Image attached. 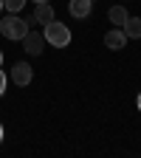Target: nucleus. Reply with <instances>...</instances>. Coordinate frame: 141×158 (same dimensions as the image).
I'll return each instance as SVG.
<instances>
[{
    "instance_id": "8",
    "label": "nucleus",
    "mask_w": 141,
    "mask_h": 158,
    "mask_svg": "<svg viewBox=\"0 0 141 158\" xmlns=\"http://www.w3.org/2000/svg\"><path fill=\"white\" fill-rule=\"evenodd\" d=\"M90 9H93L90 0H71V3H68V11H71L73 17H88Z\"/></svg>"
},
{
    "instance_id": "11",
    "label": "nucleus",
    "mask_w": 141,
    "mask_h": 158,
    "mask_svg": "<svg viewBox=\"0 0 141 158\" xmlns=\"http://www.w3.org/2000/svg\"><path fill=\"white\" fill-rule=\"evenodd\" d=\"M3 93H6V73L0 71V96H3Z\"/></svg>"
},
{
    "instance_id": "5",
    "label": "nucleus",
    "mask_w": 141,
    "mask_h": 158,
    "mask_svg": "<svg viewBox=\"0 0 141 158\" xmlns=\"http://www.w3.org/2000/svg\"><path fill=\"white\" fill-rule=\"evenodd\" d=\"M124 43H127V34H124L122 28H113V31H107V34H105V45H107L110 51L124 48Z\"/></svg>"
},
{
    "instance_id": "10",
    "label": "nucleus",
    "mask_w": 141,
    "mask_h": 158,
    "mask_svg": "<svg viewBox=\"0 0 141 158\" xmlns=\"http://www.w3.org/2000/svg\"><path fill=\"white\" fill-rule=\"evenodd\" d=\"M26 3H28V0H3V9H9L11 14H17V11L23 9Z\"/></svg>"
},
{
    "instance_id": "6",
    "label": "nucleus",
    "mask_w": 141,
    "mask_h": 158,
    "mask_svg": "<svg viewBox=\"0 0 141 158\" xmlns=\"http://www.w3.org/2000/svg\"><path fill=\"white\" fill-rule=\"evenodd\" d=\"M122 31L127 34V40H141V17H127Z\"/></svg>"
},
{
    "instance_id": "15",
    "label": "nucleus",
    "mask_w": 141,
    "mask_h": 158,
    "mask_svg": "<svg viewBox=\"0 0 141 158\" xmlns=\"http://www.w3.org/2000/svg\"><path fill=\"white\" fill-rule=\"evenodd\" d=\"M34 3H48V0H34Z\"/></svg>"
},
{
    "instance_id": "9",
    "label": "nucleus",
    "mask_w": 141,
    "mask_h": 158,
    "mask_svg": "<svg viewBox=\"0 0 141 158\" xmlns=\"http://www.w3.org/2000/svg\"><path fill=\"white\" fill-rule=\"evenodd\" d=\"M107 17H110V23H113V26L122 28V26L127 23V17H130V14H127V9H124V6H113V9L107 11Z\"/></svg>"
},
{
    "instance_id": "14",
    "label": "nucleus",
    "mask_w": 141,
    "mask_h": 158,
    "mask_svg": "<svg viewBox=\"0 0 141 158\" xmlns=\"http://www.w3.org/2000/svg\"><path fill=\"white\" fill-rule=\"evenodd\" d=\"M0 65H3V51H0Z\"/></svg>"
},
{
    "instance_id": "2",
    "label": "nucleus",
    "mask_w": 141,
    "mask_h": 158,
    "mask_svg": "<svg viewBox=\"0 0 141 158\" xmlns=\"http://www.w3.org/2000/svg\"><path fill=\"white\" fill-rule=\"evenodd\" d=\"M26 31H28V23L23 17H17V14H9V17L0 20V34L6 40H23Z\"/></svg>"
},
{
    "instance_id": "17",
    "label": "nucleus",
    "mask_w": 141,
    "mask_h": 158,
    "mask_svg": "<svg viewBox=\"0 0 141 158\" xmlns=\"http://www.w3.org/2000/svg\"><path fill=\"white\" fill-rule=\"evenodd\" d=\"M90 3H96V0H90Z\"/></svg>"
},
{
    "instance_id": "4",
    "label": "nucleus",
    "mask_w": 141,
    "mask_h": 158,
    "mask_svg": "<svg viewBox=\"0 0 141 158\" xmlns=\"http://www.w3.org/2000/svg\"><path fill=\"white\" fill-rule=\"evenodd\" d=\"M11 79H14V85H20V88L31 85V79H34L31 65H28V62H17V65L11 68Z\"/></svg>"
},
{
    "instance_id": "12",
    "label": "nucleus",
    "mask_w": 141,
    "mask_h": 158,
    "mask_svg": "<svg viewBox=\"0 0 141 158\" xmlns=\"http://www.w3.org/2000/svg\"><path fill=\"white\" fill-rule=\"evenodd\" d=\"M0 141H3V124H0Z\"/></svg>"
},
{
    "instance_id": "7",
    "label": "nucleus",
    "mask_w": 141,
    "mask_h": 158,
    "mask_svg": "<svg viewBox=\"0 0 141 158\" xmlns=\"http://www.w3.org/2000/svg\"><path fill=\"white\" fill-rule=\"evenodd\" d=\"M34 20L39 26H48L51 20H54V9H51V3H37V11H34Z\"/></svg>"
},
{
    "instance_id": "1",
    "label": "nucleus",
    "mask_w": 141,
    "mask_h": 158,
    "mask_svg": "<svg viewBox=\"0 0 141 158\" xmlns=\"http://www.w3.org/2000/svg\"><path fill=\"white\" fill-rule=\"evenodd\" d=\"M45 28V43H51L54 48H65L68 43H71V28L65 26V23H56V20H51L48 26H43Z\"/></svg>"
},
{
    "instance_id": "3",
    "label": "nucleus",
    "mask_w": 141,
    "mask_h": 158,
    "mask_svg": "<svg viewBox=\"0 0 141 158\" xmlns=\"http://www.w3.org/2000/svg\"><path fill=\"white\" fill-rule=\"evenodd\" d=\"M23 43V48H26V54H31V56H37L39 51H43V45H45V37H39V31H26V37L20 40Z\"/></svg>"
},
{
    "instance_id": "13",
    "label": "nucleus",
    "mask_w": 141,
    "mask_h": 158,
    "mask_svg": "<svg viewBox=\"0 0 141 158\" xmlns=\"http://www.w3.org/2000/svg\"><path fill=\"white\" fill-rule=\"evenodd\" d=\"M138 110H141V93H138Z\"/></svg>"
},
{
    "instance_id": "16",
    "label": "nucleus",
    "mask_w": 141,
    "mask_h": 158,
    "mask_svg": "<svg viewBox=\"0 0 141 158\" xmlns=\"http://www.w3.org/2000/svg\"><path fill=\"white\" fill-rule=\"evenodd\" d=\"M0 11H3V0H0Z\"/></svg>"
}]
</instances>
